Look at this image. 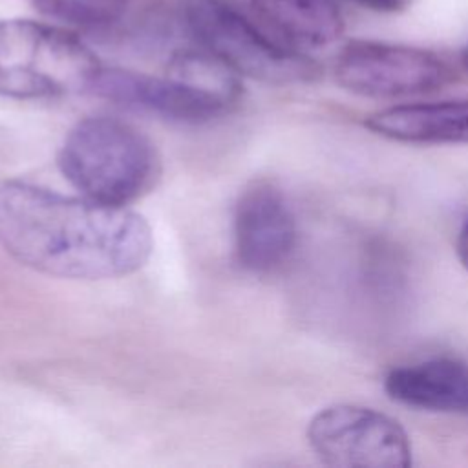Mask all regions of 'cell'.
<instances>
[{
    "mask_svg": "<svg viewBox=\"0 0 468 468\" xmlns=\"http://www.w3.org/2000/svg\"><path fill=\"white\" fill-rule=\"evenodd\" d=\"M179 15L197 46L223 58L241 77L272 84L320 77L316 60L274 38L232 0H181Z\"/></svg>",
    "mask_w": 468,
    "mask_h": 468,
    "instance_id": "obj_4",
    "label": "cell"
},
{
    "mask_svg": "<svg viewBox=\"0 0 468 468\" xmlns=\"http://www.w3.org/2000/svg\"><path fill=\"white\" fill-rule=\"evenodd\" d=\"M307 441L327 466H411L406 430L389 415L366 406L333 404L320 410L307 426Z\"/></svg>",
    "mask_w": 468,
    "mask_h": 468,
    "instance_id": "obj_5",
    "label": "cell"
},
{
    "mask_svg": "<svg viewBox=\"0 0 468 468\" xmlns=\"http://www.w3.org/2000/svg\"><path fill=\"white\" fill-rule=\"evenodd\" d=\"M0 245L48 276L106 280L139 271L154 241L146 219L126 207L11 179L0 183Z\"/></svg>",
    "mask_w": 468,
    "mask_h": 468,
    "instance_id": "obj_1",
    "label": "cell"
},
{
    "mask_svg": "<svg viewBox=\"0 0 468 468\" xmlns=\"http://www.w3.org/2000/svg\"><path fill=\"white\" fill-rule=\"evenodd\" d=\"M250 7L274 38L303 53L333 44L344 31L336 0H250Z\"/></svg>",
    "mask_w": 468,
    "mask_h": 468,
    "instance_id": "obj_11",
    "label": "cell"
},
{
    "mask_svg": "<svg viewBox=\"0 0 468 468\" xmlns=\"http://www.w3.org/2000/svg\"><path fill=\"white\" fill-rule=\"evenodd\" d=\"M51 20L84 29H102L117 24L130 0H31Z\"/></svg>",
    "mask_w": 468,
    "mask_h": 468,
    "instance_id": "obj_13",
    "label": "cell"
},
{
    "mask_svg": "<svg viewBox=\"0 0 468 468\" xmlns=\"http://www.w3.org/2000/svg\"><path fill=\"white\" fill-rule=\"evenodd\" d=\"M364 124L400 143L468 144V99L391 106L371 113Z\"/></svg>",
    "mask_w": 468,
    "mask_h": 468,
    "instance_id": "obj_10",
    "label": "cell"
},
{
    "mask_svg": "<svg viewBox=\"0 0 468 468\" xmlns=\"http://www.w3.org/2000/svg\"><path fill=\"white\" fill-rule=\"evenodd\" d=\"M101 69L97 55L73 31L0 18V95L27 101L91 91Z\"/></svg>",
    "mask_w": 468,
    "mask_h": 468,
    "instance_id": "obj_3",
    "label": "cell"
},
{
    "mask_svg": "<svg viewBox=\"0 0 468 468\" xmlns=\"http://www.w3.org/2000/svg\"><path fill=\"white\" fill-rule=\"evenodd\" d=\"M166 75L212 95L229 106H236L243 93L241 75L223 58L201 46L196 49L176 51L168 60Z\"/></svg>",
    "mask_w": 468,
    "mask_h": 468,
    "instance_id": "obj_12",
    "label": "cell"
},
{
    "mask_svg": "<svg viewBox=\"0 0 468 468\" xmlns=\"http://www.w3.org/2000/svg\"><path fill=\"white\" fill-rule=\"evenodd\" d=\"M91 93L121 104L144 108L168 119L190 122L208 121L232 108L168 75L150 77L121 68H102L93 82Z\"/></svg>",
    "mask_w": 468,
    "mask_h": 468,
    "instance_id": "obj_8",
    "label": "cell"
},
{
    "mask_svg": "<svg viewBox=\"0 0 468 468\" xmlns=\"http://www.w3.org/2000/svg\"><path fill=\"white\" fill-rule=\"evenodd\" d=\"M455 249H457V256H459L461 263H463L464 269L468 271V218H466V221L463 223V227H461V230H459Z\"/></svg>",
    "mask_w": 468,
    "mask_h": 468,
    "instance_id": "obj_15",
    "label": "cell"
},
{
    "mask_svg": "<svg viewBox=\"0 0 468 468\" xmlns=\"http://www.w3.org/2000/svg\"><path fill=\"white\" fill-rule=\"evenodd\" d=\"M296 219L285 194L271 181L250 183L234 207V256L250 272L265 274L289 261Z\"/></svg>",
    "mask_w": 468,
    "mask_h": 468,
    "instance_id": "obj_7",
    "label": "cell"
},
{
    "mask_svg": "<svg viewBox=\"0 0 468 468\" xmlns=\"http://www.w3.org/2000/svg\"><path fill=\"white\" fill-rule=\"evenodd\" d=\"M384 389L404 406L468 415V364L461 360L431 358L395 367Z\"/></svg>",
    "mask_w": 468,
    "mask_h": 468,
    "instance_id": "obj_9",
    "label": "cell"
},
{
    "mask_svg": "<svg viewBox=\"0 0 468 468\" xmlns=\"http://www.w3.org/2000/svg\"><path fill=\"white\" fill-rule=\"evenodd\" d=\"M335 77L342 88L364 97H408L441 90L455 71L420 48L351 40L335 60Z\"/></svg>",
    "mask_w": 468,
    "mask_h": 468,
    "instance_id": "obj_6",
    "label": "cell"
},
{
    "mask_svg": "<svg viewBox=\"0 0 468 468\" xmlns=\"http://www.w3.org/2000/svg\"><path fill=\"white\" fill-rule=\"evenodd\" d=\"M461 60H463V66L468 69V44L464 46V49L461 53Z\"/></svg>",
    "mask_w": 468,
    "mask_h": 468,
    "instance_id": "obj_16",
    "label": "cell"
},
{
    "mask_svg": "<svg viewBox=\"0 0 468 468\" xmlns=\"http://www.w3.org/2000/svg\"><path fill=\"white\" fill-rule=\"evenodd\" d=\"M351 2L377 13H399L411 4V0H351Z\"/></svg>",
    "mask_w": 468,
    "mask_h": 468,
    "instance_id": "obj_14",
    "label": "cell"
},
{
    "mask_svg": "<svg viewBox=\"0 0 468 468\" xmlns=\"http://www.w3.org/2000/svg\"><path fill=\"white\" fill-rule=\"evenodd\" d=\"M57 163L82 196L113 207L141 197L159 176L152 141L130 122L108 115L79 121L68 132Z\"/></svg>",
    "mask_w": 468,
    "mask_h": 468,
    "instance_id": "obj_2",
    "label": "cell"
}]
</instances>
